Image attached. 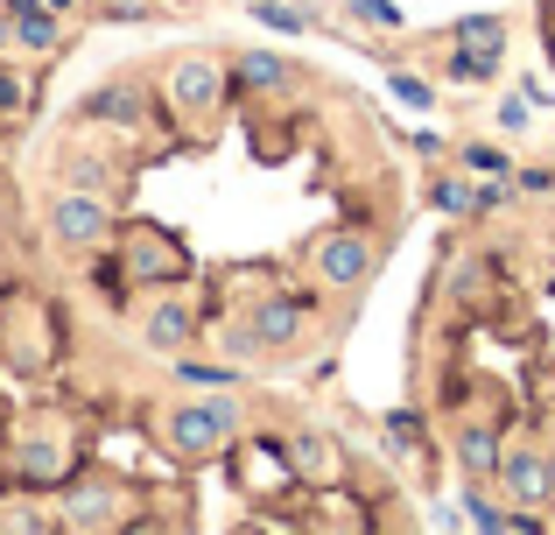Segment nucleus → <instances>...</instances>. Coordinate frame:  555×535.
Returning a JSON list of instances; mask_svg holds the SVG:
<instances>
[{
    "label": "nucleus",
    "instance_id": "nucleus-1",
    "mask_svg": "<svg viewBox=\"0 0 555 535\" xmlns=\"http://www.w3.org/2000/svg\"><path fill=\"white\" fill-rule=\"evenodd\" d=\"M232 437H240V402L232 395H211V402H197V409L169 416V451L177 458H218Z\"/></svg>",
    "mask_w": 555,
    "mask_h": 535
},
{
    "label": "nucleus",
    "instance_id": "nucleus-2",
    "mask_svg": "<svg viewBox=\"0 0 555 535\" xmlns=\"http://www.w3.org/2000/svg\"><path fill=\"white\" fill-rule=\"evenodd\" d=\"M310 268H317L324 289H366L373 268H379V247H373V233H359V226H338V233H324L310 247Z\"/></svg>",
    "mask_w": 555,
    "mask_h": 535
},
{
    "label": "nucleus",
    "instance_id": "nucleus-3",
    "mask_svg": "<svg viewBox=\"0 0 555 535\" xmlns=\"http://www.w3.org/2000/svg\"><path fill=\"white\" fill-rule=\"evenodd\" d=\"M500 486H506L514 508L548 514V500H555V451H542V444H514V451L500 458Z\"/></svg>",
    "mask_w": 555,
    "mask_h": 535
},
{
    "label": "nucleus",
    "instance_id": "nucleus-4",
    "mask_svg": "<svg viewBox=\"0 0 555 535\" xmlns=\"http://www.w3.org/2000/svg\"><path fill=\"white\" fill-rule=\"evenodd\" d=\"M163 92H169V106H177L183 120H211L218 99H225V71H218L211 56H177Z\"/></svg>",
    "mask_w": 555,
    "mask_h": 535
},
{
    "label": "nucleus",
    "instance_id": "nucleus-5",
    "mask_svg": "<svg viewBox=\"0 0 555 535\" xmlns=\"http://www.w3.org/2000/svg\"><path fill=\"white\" fill-rule=\"evenodd\" d=\"M127 275H134V282H183L190 275L183 240L163 233V226H134V233H127Z\"/></svg>",
    "mask_w": 555,
    "mask_h": 535
},
{
    "label": "nucleus",
    "instance_id": "nucleus-6",
    "mask_svg": "<svg viewBox=\"0 0 555 535\" xmlns=\"http://www.w3.org/2000/svg\"><path fill=\"white\" fill-rule=\"evenodd\" d=\"M50 233L64 240V247H99V240L113 233V205L99 191H64L50 205Z\"/></svg>",
    "mask_w": 555,
    "mask_h": 535
},
{
    "label": "nucleus",
    "instance_id": "nucleus-7",
    "mask_svg": "<svg viewBox=\"0 0 555 535\" xmlns=\"http://www.w3.org/2000/svg\"><path fill=\"white\" fill-rule=\"evenodd\" d=\"M64 522H70V528H113V522H127V508H120V494H113V486L78 480V486L64 494Z\"/></svg>",
    "mask_w": 555,
    "mask_h": 535
},
{
    "label": "nucleus",
    "instance_id": "nucleus-8",
    "mask_svg": "<svg viewBox=\"0 0 555 535\" xmlns=\"http://www.w3.org/2000/svg\"><path fill=\"white\" fill-rule=\"evenodd\" d=\"M500 430H486V423H472V430H457V472L472 486H492L500 480Z\"/></svg>",
    "mask_w": 555,
    "mask_h": 535
},
{
    "label": "nucleus",
    "instance_id": "nucleus-9",
    "mask_svg": "<svg viewBox=\"0 0 555 535\" xmlns=\"http://www.w3.org/2000/svg\"><path fill=\"white\" fill-rule=\"evenodd\" d=\"M302 324H310L302 296H268V303L254 310V345H296Z\"/></svg>",
    "mask_w": 555,
    "mask_h": 535
},
{
    "label": "nucleus",
    "instance_id": "nucleus-10",
    "mask_svg": "<svg viewBox=\"0 0 555 535\" xmlns=\"http://www.w3.org/2000/svg\"><path fill=\"white\" fill-rule=\"evenodd\" d=\"M429 205L450 212V219H486V212L500 205V183H486V191H478V183H464V177H436L429 183Z\"/></svg>",
    "mask_w": 555,
    "mask_h": 535
},
{
    "label": "nucleus",
    "instance_id": "nucleus-11",
    "mask_svg": "<svg viewBox=\"0 0 555 535\" xmlns=\"http://www.w3.org/2000/svg\"><path fill=\"white\" fill-rule=\"evenodd\" d=\"M288 466H296V480H310V486H338L345 480L338 444H324V437H296L288 444Z\"/></svg>",
    "mask_w": 555,
    "mask_h": 535
},
{
    "label": "nucleus",
    "instance_id": "nucleus-12",
    "mask_svg": "<svg viewBox=\"0 0 555 535\" xmlns=\"http://www.w3.org/2000/svg\"><path fill=\"white\" fill-rule=\"evenodd\" d=\"M190 339H197V317H190L183 303H155L149 310V345L155 353H183Z\"/></svg>",
    "mask_w": 555,
    "mask_h": 535
},
{
    "label": "nucleus",
    "instance_id": "nucleus-13",
    "mask_svg": "<svg viewBox=\"0 0 555 535\" xmlns=\"http://www.w3.org/2000/svg\"><path fill=\"white\" fill-rule=\"evenodd\" d=\"M450 36H457L464 50H478V56H506V22L500 14H464Z\"/></svg>",
    "mask_w": 555,
    "mask_h": 535
},
{
    "label": "nucleus",
    "instance_id": "nucleus-14",
    "mask_svg": "<svg viewBox=\"0 0 555 535\" xmlns=\"http://www.w3.org/2000/svg\"><path fill=\"white\" fill-rule=\"evenodd\" d=\"M14 36L28 50H56V8H36V0H14Z\"/></svg>",
    "mask_w": 555,
    "mask_h": 535
},
{
    "label": "nucleus",
    "instance_id": "nucleus-15",
    "mask_svg": "<svg viewBox=\"0 0 555 535\" xmlns=\"http://www.w3.org/2000/svg\"><path fill=\"white\" fill-rule=\"evenodd\" d=\"M240 85H246V92H274V85H288V56L246 50V56H240Z\"/></svg>",
    "mask_w": 555,
    "mask_h": 535
},
{
    "label": "nucleus",
    "instance_id": "nucleus-16",
    "mask_svg": "<svg viewBox=\"0 0 555 535\" xmlns=\"http://www.w3.org/2000/svg\"><path fill=\"white\" fill-rule=\"evenodd\" d=\"M246 14H254L260 28H274V36H302V28H310V14H302L296 0H246Z\"/></svg>",
    "mask_w": 555,
    "mask_h": 535
},
{
    "label": "nucleus",
    "instance_id": "nucleus-17",
    "mask_svg": "<svg viewBox=\"0 0 555 535\" xmlns=\"http://www.w3.org/2000/svg\"><path fill=\"white\" fill-rule=\"evenodd\" d=\"M457 508H464V528H486V535H500V528H506V508H492L486 486H472V480H464Z\"/></svg>",
    "mask_w": 555,
    "mask_h": 535
},
{
    "label": "nucleus",
    "instance_id": "nucleus-18",
    "mask_svg": "<svg viewBox=\"0 0 555 535\" xmlns=\"http://www.w3.org/2000/svg\"><path fill=\"white\" fill-rule=\"evenodd\" d=\"M464 169H472V177H486V183H506V177H514V155L492 149V141H472V149H464Z\"/></svg>",
    "mask_w": 555,
    "mask_h": 535
},
{
    "label": "nucleus",
    "instance_id": "nucleus-19",
    "mask_svg": "<svg viewBox=\"0 0 555 535\" xmlns=\"http://www.w3.org/2000/svg\"><path fill=\"white\" fill-rule=\"evenodd\" d=\"M492 71H500V56H478V50H457V56H450V78H457V85H486Z\"/></svg>",
    "mask_w": 555,
    "mask_h": 535
},
{
    "label": "nucleus",
    "instance_id": "nucleus-20",
    "mask_svg": "<svg viewBox=\"0 0 555 535\" xmlns=\"http://www.w3.org/2000/svg\"><path fill=\"white\" fill-rule=\"evenodd\" d=\"M387 92L401 99V106H436V92L415 78V71H387Z\"/></svg>",
    "mask_w": 555,
    "mask_h": 535
},
{
    "label": "nucleus",
    "instance_id": "nucleus-21",
    "mask_svg": "<svg viewBox=\"0 0 555 535\" xmlns=\"http://www.w3.org/2000/svg\"><path fill=\"white\" fill-rule=\"evenodd\" d=\"M500 127H506V135H528V127H534V106H528V92L500 99Z\"/></svg>",
    "mask_w": 555,
    "mask_h": 535
},
{
    "label": "nucleus",
    "instance_id": "nucleus-22",
    "mask_svg": "<svg viewBox=\"0 0 555 535\" xmlns=\"http://www.w3.org/2000/svg\"><path fill=\"white\" fill-rule=\"evenodd\" d=\"M352 14L366 28H401V8H393V0H352Z\"/></svg>",
    "mask_w": 555,
    "mask_h": 535
},
{
    "label": "nucleus",
    "instance_id": "nucleus-23",
    "mask_svg": "<svg viewBox=\"0 0 555 535\" xmlns=\"http://www.w3.org/2000/svg\"><path fill=\"white\" fill-rule=\"evenodd\" d=\"M387 430L401 437V451H415V437H422V416H415V409H393V416H387Z\"/></svg>",
    "mask_w": 555,
    "mask_h": 535
},
{
    "label": "nucleus",
    "instance_id": "nucleus-24",
    "mask_svg": "<svg viewBox=\"0 0 555 535\" xmlns=\"http://www.w3.org/2000/svg\"><path fill=\"white\" fill-rule=\"evenodd\" d=\"M183 381H197V387H232V373H225V367H183Z\"/></svg>",
    "mask_w": 555,
    "mask_h": 535
},
{
    "label": "nucleus",
    "instance_id": "nucleus-25",
    "mask_svg": "<svg viewBox=\"0 0 555 535\" xmlns=\"http://www.w3.org/2000/svg\"><path fill=\"white\" fill-rule=\"evenodd\" d=\"M520 92H528V106H555V85H542V78H528Z\"/></svg>",
    "mask_w": 555,
    "mask_h": 535
},
{
    "label": "nucleus",
    "instance_id": "nucleus-26",
    "mask_svg": "<svg viewBox=\"0 0 555 535\" xmlns=\"http://www.w3.org/2000/svg\"><path fill=\"white\" fill-rule=\"evenodd\" d=\"M14 106H22V85H14L8 71H0V113H14Z\"/></svg>",
    "mask_w": 555,
    "mask_h": 535
},
{
    "label": "nucleus",
    "instance_id": "nucleus-27",
    "mask_svg": "<svg viewBox=\"0 0 555 535\" xmlns=\"http://www.w3.org/2000/svg\"><path fill=\"white\" fill-rule=\"evenodd\" d=\"M542 28H548V36H555V0H542Z\"/></svg>",
    "mask_w": 555,
    "mask_h": 535
},
{
    "label": "nucleus",
    "instance_id": "nucleus-28",
    "mask_svg": "<svg viewBox=\"0 0 555 535\" xmlns=\"http://www.w3.org/2000/svg\"><path fill=\"white\" fill-rule=\"evenodd\" d=\"M42 8H56V14H64V8H70V0H42Z\"/></svg>",
    "mask_w": 555,
    "mask_h": 535
}]
</instances>
